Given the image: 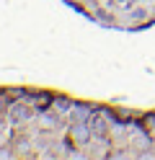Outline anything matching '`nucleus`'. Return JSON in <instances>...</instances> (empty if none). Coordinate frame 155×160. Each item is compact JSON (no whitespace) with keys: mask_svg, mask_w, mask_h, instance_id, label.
I'll use <instances>...</instances> for the list:
<instances>
[{"mask_svg":"<svg viewBox=\"0 0 155 160\" xmlns=\"http://www.w3.org/2000/svg\"><path fill=\"white\" fill-rule=\"evenodd\" d=\"M96 108H98L96 103H75L70 111V122H88Z\"/></svg>","mask_w":155,"mask_h":160,"instance_id":"obj_1","label":"nucleus"},{"mask_svg":"<svg viewBox=\"0 0 155 160\" xmlns=\"http://www.w3.org/2000/svg\"><path fill=\"white\" fill-rule=\"evenodd\" d=\"M72 106H75V101H70V98H62V96H54V98H52V108H54L59 116H70Z\"/></svg>","mask_w":155,"mask_h":160,"instance_id":"obj_2","label":"nucleus"},{"mask_svg":"<svg viewBox=\"0 0 155 160\" xmlns=\"http://www.w3.org/2000/svg\"><path fill=\"white\" fill-rule=\"evenodd\" d=\"M142 124H145V127H147L150 132L155 134V114H147V116H145V122H142Z\"/></svg>","mask_w":155,"mask_h":160,"instance_id":"obj_3","label":"nucleus"}]
</instances>
